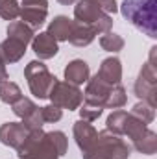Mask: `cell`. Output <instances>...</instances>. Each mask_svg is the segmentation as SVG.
Returning a JSON list of instances; mask_svg holds the SVG:
<instances>
[{"mask_svg":"<svg viewBox=\"0 0 157 159\" xmlns=\"http://www.w3.org/2000/svg\"><path fill=\"white\" fill-rule=\"evenodd\" d=\"M146 129H148V126L144 122H141L137 117H133L131 113H128V119H126V124H124V135H128L131 141H137Z\"/></svg>","mask_w":157,"mask_h":159,"instance_id":"cell-23","label":"cell"},{"mask_svg":"<svg viewBox=\"0 0 157 159\" xmlns=\"http://www.w3.org/2000/svg\"><path fill=\"white\" fill-rule=\"evenodd\" d=\"M59 4H63V6H70V4H74V2H78V0H57Z\"/></svg>","mask_w":157,"mask_h":159,"instance_id":"cell-32","label":"cell"},{"mask_svg":"<svg viewBox=\"0 0 157 159\" xmlns=\"http://www.w3.org/2000/svg\"><path fill=\"white\" fill-rule=\"evenodd\" d=\"M28 133H30V129L22 122H6L0 126V143L17 150L24 143Z\"/></svg>","mask_w":157,"mask_h":159,"instance_id":"cell-8","label":"cell"},{"mask_svg":"<svg viewBox=\"0 0 157 159\" xmlns=\"http://www.w3.org/2000/svg\"><path fill=\"white\" fill-rule=\"evenodd\" d=\"M20 13V6L17 0H0V17L4 20H15Z\"/></svg>","mask_w":157,"mask_h":159,"instance_id":"cell-27","label":"cell"},{"mask_svg":"<svg viewBox=\"0 0 157 159\" xmlns=\"http://www.w3.org/2000/svg\"><path fill=\"white\" fill-rule=\"evenodd\" d=\"M41 115H43L44 124L46 122H57V120H61V117H63V109L57 107V106H54V104H50V106L41 107Z\"/></svg>","mask_w":157,"mask_h":159,"instance_id":"cell-29","label":"cell"},{"mask_svg":"<svg viewBox=\"0 0 157 159\" xmlns=\"http://www.w3.org/2000/svg\"><path fill=\"white\" fill-rule=\"evenodd\" d=\"M126 119H128V111H124V109H115V111L107 117V120H105V129H109V131L115 133V135H124Z\"/></svg>","mask_w":157,"mask_h":159,"instance_id":"cell-22","label":"cell"},{"mask_svg":"<svg viewBox=\"0 0 157 159\" xmlns=\"http://www.w3.org/2000/svg\"><path fill=\"white\" fill-rule=\"evenodd\" d=\"M91 76V69L89 65L83 61V59H74L67 65L65 69V80L69 83H74V85H81L85 83Z\"/></svg>","mask_w":157,"mask_h":159,"instance_id":"cell-15","label":"cell"},{"mask_svg":"<svg viewBox=\"0 0 157 159\" xmlns=\"http://www.w3.org/2000/svg\"><path fill=\"white\" fill-rule=\"evenodd\" d=\"M24 76L28 80V87H30V91L35 98H48L50 89L57 80L54 74H50V70L46 69V65L41 59L39 61L34 59L26 65Z\"/></svg>","mask_w":157,"mask_h":159,"instance_id":"cell-6","label":"cell"},{"mask_svg":"<svg viewBox=\"0 0 157 159\" xmlns=\"http://www.w3.org/2000/svg\"><path fill=\"white\" fill-rule=\"evenodd\" d=\"M74 139H76V144L79 146V150H81V154L83 152H87L92 144H94V141H96V135H98V131L94 129V126L91 124V122H87V120H78V122H74Z\"/></svg>","mask_w":157,"mask_h":159,"instance_id":"cell-11","label":"cell"},{"mask_svg":"<svg viewBox=\"0 0 157 159\" xmlns=\"http://www.w3.org/2000/svg\"><path fill=\"white\" fill-rule=\"evenodd\" d=\"M46 15H48V7H39V6H22L20 13H19L20 20L24 24H28L34 32H37L44 24Z\"/></svg>","mask_w":157,"mask_h":159,"instance_id":"cell-13","label":"cell"},{"mask_svg":"<svg viewBox=\"0 0 157 159\" xmlns=\"http://www.w3.org/2000/svg\"><path fill=\"white\" fill-rule=\"evenodd\" d=\"M96 37V32L87 26V24H81V22H72V32H70V37L69 41L74 44V46H89Z\"/></svg>","mask_w":157,"mask_h":159,"instance_id":"cell-16","label":"cell"},{"mask_svg":"<svg viewBox=\"0 0 157 159\" xmlns=\"http://www.w3.org/2000/svg\"><path fill=\"white\" fill-rule=\"evenodd\" d=\"M26 46H28V44H24V43H20V41H17V39L7 37L6 41L0 43V59H2L6 65H7V63H17V61H20L22 56L26 54Z\"/></svg>","mask_w":157,"mask_h":159,"instance_id":"cell-12","label":"cell"},{"mask_svg":"<svg viewBox=\"0 0 157 159\" xmlns=\"http://www.w3.org/2000/svg\"><path fill=\"white\" fill-rule=\"evenodd\" d=\"M72 22H74V20H70L69 17L59 15V17H56V19L48 24V34L57 41V43H59V41H69L70 32H72Z\"/></svg>","mask_w":157,"mask_h":159,"instance_id":"cell-17","label":"cell"},{"mask_svg":"<svg viewBox=\"0 0 157 159\" xmlns=\"http://www.w3.org/2000/svg\"><path fill=\"white\" fill-rule=\"evenodd\" d=\"M155 52L157 46H152V52H150V57L148 61L142 65L141 72H139V78L135 81V94L146 102L148 106L155 107L157 106V67H155Z\"/></svg>","mask_w":157,"mask_h":159,"instance_id":"cell-5","label":"cell"},{"mask_svg":"<svg viewBox=\"0 0 157 159\" xmlns=\"http://www.w3.org/2000/svg\"><path fill=\"white\" fill-rule=\"evenodd\" d=\"M129 113H131L133 117H137L141 122H144L146 126H148V124H152L154 119H155V107L148 106L146 102H139V104H135V106H133V109H131Z\"/></svg>","mask_w":157,"mask_h":159,"instance_id":"cell-25","label":"cell"},{"mask_svg":"<svg viewBox=\"0 0 157 159\" xmlns=\"http://www.w3.org/2000/svg\"><path fill=\"white\" fill-rule=\"evenodd\" d=\"M129 144L120 137L111 133L109 129L98 131L94 144L83 152V159H128L129 157Z\"/></svg>","mask_w":157,"mask_h":159,"instance_id":"cell-2","label":"cell"},{"mask_svg":"<svg viewBox=\"0 0 157 159\" xmlns=\"http://www.w3.org/2000/svg\"><path fill=\"white\" fill-rule=\"evenodd\" d=\"M78 109H79V115H81V120H87V122L96 120L104 111L102 106H96V104H91V102H81V106Z\"/></svg>","mask_w":157,"mask_h":159,"instance_id":"cell-28","label":"cell"},{"mask_svg":"<svg viewBox=\"0 0 157 159\" xmlns=\"http://www.w3.org/2000/svg\"><path fill=\"white\" fill-rule=\"evenodd\" d=\"M34 35H35V32L28 24H24L22 20H11L9 26H7V37L20 41L24 44H30L32 39H34Z\"/></svg>","mask_w":157,"mask_h":159,"instance_id":"cell-18","label":"cell"},{"mask_svg":"<svg viewBox=\"0 0 157 159\" xmlns=\"http://www.w3.org/2000/svg\"><path fill=\"white\" fill-rule=\"evenodd\" d=\"M111 87H113V85H109L107 81H104V80L96 74V76H92L91 80H87V89H85V93H83V100L104 107L105 98H107Z\"/></svg>","mask_w":157,"mask_h":159,"instance_id":"cell-9","label":"cell"},{"mask_svg":"<svg viewBox=\"0 0 157 159\" xmlns=\"http://www.w3.org/2000/svg\"><path fill=\"white\" fill-rule=\"evenodd\" d=\"M120 11L137 30L157 37V0H124Z\"/></svg>","mask_w":157,"mask_h":159,"instance_id":"cell-1","label":"cell"},{"mask_svg":"<svg viewBox=\"0 0 157 159\" xmlns=\"http://www.w3.org/2000/svg\"><path fill=\"white\" fill-rule=\"evenodd\" d=\"M6 80H9L7 78V69H6V63L0 59V83L6 81Z\"/></svg>","mask_w":157,"mask_h":159,"instance_id":"cell-31","label":"cell"},{"mask_svg":"<svg viewBox=\"0 0 157 159\" xmlns=\"http://www.w3.org/2000/svg\"><path fill=\"white\" fill-rule=\"evenodd\" d=\"M74 19L76 22L91 26L96 32V35L111 32L113 26V17L100 7L98 0H79L74 6Z\"/></svg>","mask_w":157,"mask_h":159,"instance_id":"cell-4","label":"cell"},{"mask_svg":"<svg viewBox=\"0 0 157 159\" xmlns=\"http://www.w3.org/2000/svg\"><path fill=\"white\" fill-rule=\"evenodd\" d=\"M96 74L104 81H107L109 85L120 83V80H122V63H120V59L118 57H107V59H104Z\"/></svg>","mask_w":157,"mask_h":159,"instance_id":"cell-14","label":"cell"},{"mask_svg":"<svg viewBox=\"0 0 157 159\" xmlns=\"http://www.w3.org/2000/svg\"><path fill=\"white\" fill-rule=\"evenodd\" d=\"M19 159H59L56 146L52 144V139L48 133L39 129H30L24 143L17 148Z\"/></svg>","mask_w":157,"mask_h":159,"instance_id":"cell-3","label":"cell"},{"mask_svg":"<svg viewBox=\"0 0 157 159\" xmlns=\"http://www.w3.org/2000/svg\"><path fill=\"white\" fill-rule=\"evenodd\" d=\"M20 98H22V91H20V87H19L15 81L6 80V81L0 83V100H2L4 104L13 106V104H15L17 100H20Z\"/></svg>","mask_w":157,"mask_h":159,"instance_id":"cell-20","label":"cell"},{"mask_svg":"<svg viewBox=\"0 0 157 159\" xmlns=\"http://www.w3.org/2000/svg\"><path fill=\"white\" fill-rule=\"evenodd\" d=\"M11 107H13V113L22 120V122H24V120H28L34 113H35V111H37V109H39V107L30 100V98H24V96H22L20 100H17Z\"/></svg>","mask_w":157,"mask_h":159,"instance_id":"cell-24","label":"cell"},{"mask_svg":"<svg viewBox=\"0 0 157 159\" xmlns=\"http://www.w3.org/2000/svg\"><path fill=\"white\" fill-rule=\"evenodd\" d=\"M100 46L105 50V52H120L124 48V39L118 35V34H113V32H107L100 37Z\"/></svg>","mask_w":157,"mask_h":159,"instance_id":"cell-26","label":"cell"},{"mask_svg":"<svg viewBox=\"0 0 157 159\" xmlns=\"http://www.w3.org/2000/svg\"><path fill=\"white\" fill-rule=\"evenodd\" d=\"M22 6H39V7H48V0H22Z\"/></svg>","mask_w":157,"mask_h":159,"instance_id":"cell-30","label":"cell"},{"mask_svg":"<svg viewBox=\"0 0 157 159\" xmlns=\"http://www.w3.org/2000/svg\"><path fill=\"white\" fill-rule=\"evenodd\" d=\"M48 98L52 100L54 106H57L61 109L74 111V109H78L79 106H81V102H83V93L79 91V87L74 85V83L56 80V83L50 89Z\"/></svg>","mask_w":157,"mask_h":159,"instance_id":"cell-7","label":"cell"},{"mask_svg":"<svg viewBox=\"0 0 157 159\" xmlns=\"http://www.w3.org/2000/svg\"><path fill=\"white\" fill-rule=\"evenodd\" d=\"M32 48L35 52V56L39 59H50L57 54L59 46H57V41L54 39L48 32H41L39 35H34L32 39Z\"/></svg>","mask_w":157,"mask_h":159,"instance_id":"cell-10","label":"cell"},{"mask_svg":"<svg viewBox=\"0 0 157 159\" xmlns=\"http://www.w3.org/2000/svg\"><path fill=\"white\" fill-rule=\"evenodd\" d=\"M133 146L137 152H141L144 156H154L157 152V133L148 128L137 141H133Z\"/></svg>","mask_w":157,"mask_h":159,"instance_id":"cell-19","label":"cell"},{"mask_svg":"<svg viewBox=\"0 0 157 159\" xmlns=\"http://www.w3.org/2000/svg\"><path fill=\"white\" fill-rule=\"evenodd\" d=\"M126 102H128L126 89H124L120 83H117V85L111 87V91H109V94H107V98H105L104 107H107V109H120V107L126 106Z\"/></svg>","mask_w":157,"mask_h":159,"instance_id":"cell-21","label":"cell"}]
</instances>
